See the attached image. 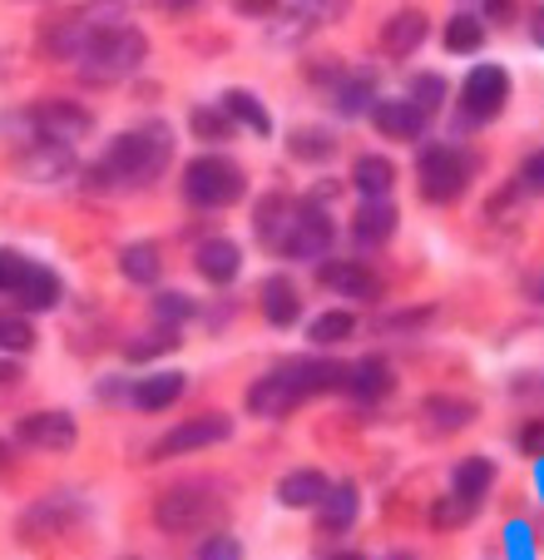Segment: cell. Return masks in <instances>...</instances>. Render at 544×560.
<instances>
[{"label": "cell", "instance_id": "cell-1", "mask_svg": "<svg viewBox=\"0 0 544 560\" xmlns=\"http://www.w3.org/2000/svg\"><path fill=\"white\" fill-rule=\"evenodd\" d=\"M332 387H346V368H336V362H317V358H293L277 372H268V377L252 382L248 407L258 417H287L297 402H307L312 392H332Z\"/></svg>", "mask_w": 544, "mask_h": 560}, {"label": "cell", "instance_id": "cell-2", "mask_svg": "<svg viewBox=\"0 0 544 560\" xmlns=\"http://www.w3.org/2000/svg\"><path fill=\"white\" fill-rule=\"evenodd\" d=\"M168 154H174L168 129L164 125H144V129L119 135L115 144H109V154H105V164L95 170V179L115 184V189H144V184L168 164Z\"/></svg>", "mask_w": 544, "mask_h": 560}, {"label": "cell", "instance_id": "cell-3", "mask_svg": "<svg viewBox=\"0 0 544 560\" xmlns=\"http://www.w3.org/2000/svg\"><path fill=\"white\" fill-rule=\"evenodd\" d=\"M144 55H149L144 31H134V25H95V35H90V45L80 55V70H84V80L109 85V80L134 74L144 65Z\"/></svg>", "mask_w": 544, "mask_h": 560}, {"label": "cell", "instance_id": "cell-4", "mask_svg": "<svg viewBox=\"0 0 544 560\" xmlns=\"http://www.w3.org/2000/svg\"><path fill=\"white\" fill-rule=\"evenodd\" d=\"M243 189H248L243 170L223 154H199L189 170H184V194H189V203H199V209H228V203L243 199Z\"/></svg>", "mask_w": 544, "mask_h": 560}, {"label": "cell", "instance_id": "cell-5", "mask_svg": "<svg viewBox=\"0 0 544 560\" xmlns=\"http://www.w3.org/2000/svg\"><path fill=\"white\" fill-rule=\"evenodd\" d=\"M416 184H421V199L426 203L461 199L465 184H471V159H465L461 149H450V144H430L416 164Z\"/></svg>", "mask_w": 544, "mask_h": 560}, {"label": "cell", "instance_id": "cell-6", "mask_svg": "<svg viewBox=\"0 0 544 560\" xmlns=\"http://www.w3.org/2000/svg\"><path fill=\"white\" fill-rule=\"evenodd\" d=\"M223 516V501L203 487H174L154 501V521L174 536H189V530H203V526H218Z\"/></svg>", "mask_w": 544, "mask_h": 560}, {"label": "cell", "instance_id": "cell-7", "mask_svg": "<svg viewBox=\"0 0 544 560\" xmlns=\"http://www.w3.org/2000/svg\"><path fill=\"white\" fill-rule=\"evenodd\" d=\"M505 100H510V74H505L500 65H481V70H471V80H465V90H461L465 125H485V119H495L505 109Z\"/></svg>", "mask_w": 544, "mask_h": 560}, {"label": "cell", "instance_id": "cell-8", "mask_svg": "<svg viewBox=\"0 0 544 560\" xmlns=\"http://www.w3.org/2000/svg\"><path fill=\"white\" fill-rule=\"evenodd\" d=\"M332 219H327L317 203H297L293 223H287V238H283V254L287 258H322L332 248Z\"/></svg>", "mask_w": 544, "mask_h": 560}, {"label": "cell", "instance_id": "cell-9", "mask_svg": "<svg viewBox=\"0 0 544 560\" xmlns=\"http://www.w3.org/2000/svg\"><path fill=\"white\" fill-rule=\"evenodd\" d=\"M31 125L40 129V139H50V144H70V139L95 129V115L84 105H74V100H45V105L31 109Z\"/></svg>", "mask_w": 544, "mask_h": 560}, {"label": "cell", "instance_id": "cell-10", "mask_svg": "<svg viewBox=\"0 0 544 560\" xmlns=\"http://www.w3.org/2000/svg\"><path fill=\"white\" fill-rule=\"evenodd\" d=\"M233 422L223 412H209V417H193V422L174 427L168 436H158L149 446V456H178V452H199V446H213V442H228Z\"/></svg>", "mask_w": 544, "mask_h": 560}, {"label": "cell", "instance_id": "cell-11", "mask_svg": "<svg viewBox=\"0 0 544 560\" xmlns=\"http://www.w3.org/2000/svg\"><path fill=\"white\" fill-rule=\"evenodd\" d=\"M15 164H21V174H25V179H35V184H50V179H60V174L74 170L70 149L50 144V139H40V135L31 139V149H21V159H15Z\"/></svg>", "mask_w": 544, "mask_h": 560}, {"label": "cell", "instance_id": "cell-12", "mask_svg": "<svg viewBox=\"0 0 544 560\" xmlns=\"http://www.w3.org/2000/svg\"><path fill=\"white\" fill-rule=\"evenodd\" d=\"M21 442L40 446V452H70L74 446V417L64 412H35L21 422Z\"/></svg>", "mask_w": 544, "mask_h": 560}, {"label": "cell", "instance_id": "cell-13", "mask_svg": "<svg viewBox=\"0 0 544 560\" xmlns=\"http://www.w3.org/2000/svg\"><path fill=\"white\" fill-rule=\"evenodd\" d=\"M391 233H397V209H391L387 199H367L362 209L352 213V238L356 244L377 248V244H387Z\"/></svg>", "mask_w": 544, "mask_h": 560}, {"label": "cell", "instance_id": "cell-14", "mask_svg": "<svg viewBox=\"0 0 544 560\" xmlns=\"http://www.w3.org/2000/svg\"><path fill=\"white\" fill-rule=\"evenodd\" d=\"M322 278L332 293H342V298H362V303H371V298H381V283H377V273H367L362 264H322Z\"/></svg>", "mask_w": 544, "mask_h": 560}, {"label": "cell", "instance_id": "cell-15", "mask_svg": "<svg viewBox=\"0 0 544 560\" xmlns=\"http://www.w3.org/2000/svg\"><path fill=\"white\" fill-rule=\"evenodd\" d=\"M193 264H199V273L209 278V283H233L243 268V254H238V244H228V238H203Z\"/></svg>", "mask_w": 544, "mask_h": 560}, {"label": "cell", "instance_id": "cell-16", "mask_svg": "<svg viewBox=\"0 0 544 560\" xmlns=\"http://www.w3.org/2000/svg\"><path fill=\"white\" fill-rule=\"evenodd\" d=\"M371 119H377V129L387 139H416L421 129H426V115H421L411 100H381V105L371 109Z\"/></svg>", "mask_w": 544, "mask_h": 560}, {"label": "cell", "instance_id": "cell-17", "mask_svg": "<svg viewBox=\"0 0 544 560\" xmlns=\"http://www.w3.org/2000/svg\"><path fill=\"white\" fill-rule=\"evenodd\" d=\"M60 273H50V268H31V278H25L21 288H15V307H21V313H50L55 303H60Z\"/></svg>", "mask_w": 544, "mask_h": 560}, {"label": "cell", "instance_id": "cell-18", "mask_svg": "<svg viewBox=\"0 0 544 560\" xmlns=\"http://www.w3.org/2000/svg\"><path fill=\"white\" fill-rule=\"evenodd\" d=\"M426 40V15L421 11H401L387 21V31H381V50L391 55V60H406L416 45Z\"/></svg>", "mask_w": 544, "mask_h": 560}, {"label": "cell", "instance_id": "cell-19", "mask_svg": "<svg viewBox=\"0 0 544 560\" xmlns=\"http://www.w3.org/2000/svg\"><path fill=\"white\" fill-rule=\"evenodd\" d=\"M178 397H184V372H154V377L134 382V407H144V412H164Z\"/></svg>", "mask_w": 544, "mask_h": 560}, {"label": "cell", "instance_id": "cell-20", "mask_svg": "<svg viewBox=\"0 0 544 560\" xmlns=\"http://www.w3.org/2000/svg\"><path fill=\"white\" fill-rule=\"evenodd\" d=\"M327 491H332V487H327L322 471H293V476H283V481H277V501H283V506H293V511L322 506Z\"/></svg>", "mask_w": 544, "mask_h": 560}, {"label": "cell", "instance_id": "cell-21", "mask_svg": "<svg viewBox=\"0 0 544 560\" xmlns=\"http://www.w3.org/2000/svg\"><path fill=\"white\" fill-rule=\"evenodd\" d=\"M258 298H262V317H268V323H277V328H287V323H297V313H303V298H297V288L287 283L283 273H277V278H268Z\"/></svg>", "mask_w": 544, "mask_h": 560}, {"label": "cell", "instance_id": "cell-22", "mask_svg": "<svg viewBox=\"0 0 544 560\" xmlns=\"http://www.w3.org/2000/svg\"><path fill=\"white\" fill-rule=\"evenodd\" d=\"M293 213H297V203L293 199H283V194H268V199L258 203V238L268 248H283V238H287V223H293Z\"/></svg>", "mask_w": 544, "mask_h": 560}, {"label": "cell", "instance_id": "cell-23", "mask_svg": "<svg viewBox=\"0 0 544 560\" xmlns=\"http://www.w3.org/2000/svg\"><path fill=\"white\" fill-rule=\"evenodd\" d=\"M346 392L362 397V402H377V397H387L391 392V368L381 358L356 362V368H346Z\"/></svg>", "mask_w": 544, "mask_h": 560}, {"label": "cell", "instance_id": "cell-24", "mask_svg": "<svg viewBox=\"0 0 544 560\" xmlns=\"http://www.w3.org/2000/svg\"><path fill=\"white\" fill-rule=\"evenodd\" d=\"M490 476H495V466L485 462V456H465V462L456 466V501H461L465 511H475L485 487H490Z\"/></svg>", "mask_w": 544, "mask_h": 560}, {"label": "cell", "instance_id": "cell-25", "mask_svg": "<svg viewBox=\"0 0 544 560\" xmlns=\"http://www.w3.org/2000/svg\"><path fill=\"white\" fill-rule=\"evenodd\" d=\"M352 184L367 194V199H387L391 184H397V170H391V159H381V154H362L352 170Z\"/></svg>", "mask_w": 544, "mask_h": 560}, {"label": "cell", "instance_id": "cell-26", "mask_svg": "<svg viewBox=\"0 0 544 560\" xmlns=\"http://www.w3.org/2000/svg\"><path fill=\"white\" fill-rule=\"evenodd\" d=\"M218 109L233 119V125H248L252 135H268V129H272L268 109H262V105H258V95H248V90H228Z\"/></svg>", "mask_w": 544, "mask_h": 560}, {"label": "cell", "instance_id": "cell-27", "mask_svg": "<svg viewBox=\"0 0 544 560\" xmlns=\"http://www.w3.org/2000/svg\"><path fill=\"white\" fill-rule=\"evenodd\" d=\"M317 521H322L327 536H336V530H346L356 521V487H332L327 491V501L317 506Z\"/></svg>", "mask_w": 544, "mask_h": 560}, {"label": "cell", "instance_id": "cell-28", "mask_svg": "<svg viewBox=\"0 0 544 560\" xmlns=\"http://www.w3.org/2000/svg\"><path fill=\"white\" fill-rule=\"evenodd\" d=\"M158 268H164V258H158L154 244H129L125 254H119V273H125L129 283H154Z\"/></svg>", "mask_w": 544, "mask_h": 560}, {"label": "cell", "instance_id": "cell-29", "mask_svg": "<svg viewBox=\"0 0 544 560\" xmlns=\"http://www.w3.org/2000/svg\"><path fill=\"white\" fill-rule=\"evenodd\" d=\"M471 417H475V407L461 402V397H430V402H426L430 432H456V427H465Z\"/></svg>", "mask_w": 544, "mask_h": 560}, {"label": "cell", "instance_id": "cell-30", "mask_svg": "<svg viewBox=\"0 0 544 560\" xmlns=\"http://www.w3.org/2000/svg\"><path fill=\"white\" fill-rule=\"evenodd\" d=\"M178 328H154V332H139L134 342H125V358L129 362H149V358H164V352L178 348Z\"/></svg>", "mask_w": 544, "mask_h": 560}, {"label": "cell", "instance_id": "cell-31", "mask_svg": "<svg viewBox=\"0 0 544 560\" xmlns=\"http://www.w3.org/2000/svg\"><path fill=\"white\" fill-rule=\"evenodd\" d=\"M287 149H293V159H307V164H322V159H332V135L327 129H293V139H287Z\"/></svg>", "mask_w": 544, "mask_h": 560}, {"label": "cell", "instance_id": "cell-32", "mask_svg": "<svg viewBox=\"0 0 544 560\" xmlns=\"http://www.w3.org/2000/svg\"><path fill=\"white\" fill-rule=\"evenodd\" d=\"M35 342V328H31V317L25 313H0V352H25Z\"/></svg>", "mask_w": 544, "mask_h": 560}, {"label": "cell", "instance_id": "cell-33", "mask_svg": "<svg viewBox=\"0 0 544 560\" xmlns=\"http://www.w3.org/2000/svg\"><path fill=\"white\" fill-rule=\"evenodd\" d=\"M481 40H485V31H481L475 15H456V21L446 25V50H456V55L481 50Z\"/></svg>", "mask_w": 544, "mask_h": 560}, {"label": "cell", "instance_id": "cell-34", "mask_svg": "<svg viewBox=\"0 0 544 560\" xmlns=\"http://www.w3.org/2000/svg\"><path fill=\"white\" fill-rule=\"evenodd\" d=\"M367 105H371V74H352V80H342V90H336V109H342V115H362Z\"/></svg>", "mask_w": 544, "mask_h": 560}, {"label": "cell", "instance_id": "cell-35", "mask_svg": "<svg viewBox=\"0 0 544 560\" xmlns=\"http://www.w3.org/2000/svg\"><path fill=\"white\" fill-rule=\"evenodd\" d=\"M356 332V317L352 313H322L312 323V342H322V348H332V342H342V338H352Z\"/></svg>", "mask_w": 544, "mask_h": 560}, {"label": "cell", "instance_id": "cell-36", "mask_svg": "<svg viewBox=\"0 0 544 560\" xmlns=\"http://www.w3.org/2000/svg\"><path fill=\"white\" fill-rule=\"evenodd\" d=\"M440 100H446V80H440V74H416V80H411V105L426 119H430V109H440Z\"/></svg>", "mask_w": 544, "mask_h": 560}, {"label": "cell", "instance_id": "cell-37", "mask_svg": "<svg viewBox=\"0 0 544 560\" xmlns=\"http://www.w3.org/2000/svg\"><path fill=\"white\" fill-rule=\"evenodd\" d=\"M189 125H193V135H199V139H213V144L233 135V119L223 115V109H193Z\"/></svg>", "mask_w": 544, "mask_h": 560}, {"label": "cell", "instance_id": "cell-38", "mask_svg": "<svg viewBox=\"0 0 544 560\" xmlns=\"http://www.w3.org/2000/svg\"><path fill=\"white\" fill-rule=\"evenodd\" d=\"M31 268L35 264L25 254H11V248H5V254H0V293H15V288L31 278Z\"/></svg>", "mask_w": 544, "mask_h": 560}, {"label": "cell", "instance_id": "cell-39", "mask_svg": "<svg viewBox=\"0 0 544 560\" xmlns=\"http://www.w3.org/2000/svg\"><path fill=\"white\" fill-rule=\"evenodd\" d=\"M193 313V303L184 293H158L154 298V317L164 323V328H174V323H184V317Z\"/></svg>", "mask_w": 544, "mask_h": 560}, {"label": "cell", "instance_id": "cell-40", "mask_svg": "<svg viewBox=\"0 0 544 560\" xmlns=\"http://www.w3.org/2000/svg\"><path fill=\"white\" fill-rule=\"evenodd\" d=\"M199 560H243V546L233 536H209L199 546Z\"/></svg>", "mask_w": 544, "mask_h": 560}, {"label": "cell", "instance_id": "cell-41", "mask_svg": "<svg viewBox=\"0 0 544 560\" xmlns=\"http://www.w3.org/2000/svg\"><path fill=\"white\" fill-rule=\"evenodd\" d=\"M520 184H524V189H534V194H544V149H540V154H530V159H524Z\"/></svg>", "mask_w": 544, "mask_h": 560}, {"label": "cell", "instance_id": "cell-42", "mask_svg": "<svg viewBox=\"0 0 544 560\" xmlns=\"http://www.w3.org/2000/svg\"><path fill=\"white\" fill-rule=\"evenodd\" d=\"M520 452L524 456H544V417H534V422L520 432Z\"/></svg>", "mask_w": 544, "mask_h": 560}, {"label": "cell", "instance_id": "cell-43", "mask_svg": "<svg viewBox=\"0 0 544 560\" xmlns=\"http://www.w3.org/2000/svg\"><path fill=\"white\" fill-rule=\"evenodd\" d=\"M21 382V362L15 358H0V387H15Z\"/></svg>", "mask_w": 544, "mask_h": 560}, {"label": "cell", "instance_id": "cell-44", "mask_svg": "<svg viewBox=\"0 0 544 560\" xmlns=\"http://www.w3.org/2000/svg\"><path fill=\"white\" fill-rule=\"evenodd\" d=\"M530 293H534V298H540V303H544V278H534V283H530Z\"/></svg>", "mask_w": 544, "mask_h": 560}, {"label": "cell", "instance_id": "cell-45", "mask_svg": "<svg viewBox=\"0 0 544 560\" xmlns=\"http://www.w3.org/2000/svg\"><path fill=\"white\" fill-rule=\"evenodd\" d=\"M534 40L544 45V11H540V21H534Z\"/></svg>", "mask_w": 544, "mask_h": 560}, {"label": "cell", "instance_id": "cell-46", "mask_svg": "<svg viewBox=\"0 0 544 560\" xmlns=\"http://www.w3.org/2000/svg\"><path fill=\"white\" fill-rule=\"evenodd\" d=\"M332 560H367V556H356V550H346V556H332Z\"/></svg>", "mask_w": 544, "mask_h": 560}, {"label": "cell", "instance_id": "cell-47", "mask_svg": "<svg viewBox=\"0 0 544 560\" xmlns=\"http://www.w3.org/2000/svg\"><path fill=\"white\" fill-rule=\"evenodd\" d=\"M0 456H5V442H0Z\"/></svg>", "mask_w": 544, "mask_h": 560}]
</instances>
